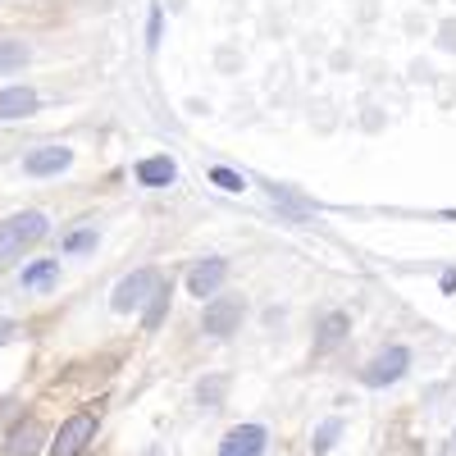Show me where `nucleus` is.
<instances>
[{"label":"nucleus","mask_w":456,"mask_h":456,"mask_svg":"<svg viewBox=\"0 0 456 456\" xmlns=\"http://www.w3.org/2000/svg\"><path fill=\"white\" fill-rule=\"evenodd\" d=\"M46 215L42 210H23V215H10L5 224H0V256H10V251H23L32 242H42L46 238Z\"/></svg>","instance_id":"1"},{"label":"nucleus","mask_w":456,"mask_h":456,"mask_svg":"<svg viewBox=\"0 0 456 456\" xmlns=\"http://www.w3.org/2000/svg\"><path fill=\"white\" fill-rule=\"evenodd\" d=\"M156 288H160V274L156 270H137V274H128L119 288H114V297H110V306L119 311V315H128V311H137L146 297H156Z\"/></svg>","instance_id":"2"},{"label":"nucleus","mask_w":456,"mask_h":456,"mask_svg":"<svg viewBox=\"0 0 456 456\" xmlns=\"http://www.w3.org/2000/svg\"><path fill=\"white\" fill-rule=\"evenodd\" d=\"M92 434H96V415H73V420H64L55 434V456H83Z\"/></svg>","instance_id":"3"},{"label":"nucleus","mask_w":456,"mask_h":456,"mask_svg":"<svg viewBox=\"0 0 456 456\" xmlns=\"http://www.w3.org/2000/svg\"><path fill=\"white\" fill-rule=\"evenodd\" d=\"M242 315H247L242 297H219V301H210V306H206V333L228 338V333L242 324Z\"/></svg>","instance_id":"4"},{"label":"nucleus","mask_w":456,"mask_h":456,"mask_svg":"<svg viewBox=\"0 0 456 456\" xmlns=\"http://www.w3.org/2000/svg\"><path fill=\"white\" fill-rule=\"evenodd\" d=\"M406 365H411V352L406 347H388L384 356H379L370 370H365V384L370 388H384V384H397V379L406 374Z\"/></svg>","instance_id":"5"},{"label":"nucleus","mask_w":456,"mask_h":456,"mask_svg":"<svg viewBox=\"0 0 456 456\" xmlns=\"http://www.w3.org/2000/svg\"><path fill=\"white\" fill-rule=\"evenodd\" d=\"M42 447H46V429L37 425V420L14 425V429H10V438H5V456H37Z\"/></svg>","instance_id":"6"},{"label":"nucleus","mask_w":456,"mask_h":456,"mask_svg":"<svg viewBox=\"0 0 456 456\" xmlns=\"http://www.w3.org/2000/svg\"><path fill=\"white\" fill-rule=\"evenodd\" d=\"M265 452V429L260 425H238L219 443V456H260Z\"/></svg>","instance_id":"7"},{"label":"nucleus","mask_w":456,"mask_h":456,"mask_svg":"<svg viewBox=\"0 0 456 456\" xmlns=\"http://www.w3.org/2000/svg\"><path fill=\"white\" fill-rule=\"evenodd\" d=\"M69 146H37L32 156L23 160V169L32 174V178H42V174H60V169H69Z\"/></svg>","instance_id":"8"},{"label":"nucleus","mask_w":456,"mask_h":456,"mask_svg":"<svg viewBox=\"0 0 456 456\" xmlns=\"http://www.w3.org/2000/svg\"><path fill=\"white\" fill-rule=\"evenodd\" d=\"M228 279V265L219 260V256H210V260H201L197 270H192V279H187V288H192V297H210V292H219V283Z\"/></svg>","instance_id":"9"},{"label":"nucleus","mask_w":456,"mask_h":456,"mask_svg":"<svg viewBox=\"0 0 456 456\" xmlns=\"http://www.w3.org/2000/svg\"><path fill=\"white\" fill-rule=\"evenodd\" d=\"M37 110V92L32 87H5L0 92V119H28Z\"/></svg>","instance_id":"10"},{"label":"nucleus","mask_w":456,"mask_h":456,"mask_svg":"<svg viewBox=\"0 0 456 456\" xmlns=\"http://www.w3.org/2000/svg\"><path fill=\"white\" fill-rule=\"evenodd\" d=\"M174 178H178V165L169 156H151L137 165V183H146V187H169Z\"/></svg>","instance_id":"11"},{"label":"nucleus","mask_w":456,"mask_h":456,"mask_svg":"<svg viewBox=\"0 0 456 456\" xmlns=\"http://www.w3.org/2000/svg\"><path fill=\"white\" fill-rule=\"evenodd\" d=\"M338 338H347V315H329L324 329H320V338H315V347L324 352V347H333Z\"/></svg>","instance_id":"12"},{"label":"nucleus","mask_w":456,"mask_h":456,"mask_svg":"<svg viewBox=\"0 0 456 456\" xmlns=\"http://www.w3.org/2000/svg\"><path fill=\"white\" fill-rule=\"evenodd\" d=\"M23 60H28V46L23 42H0V73H14Z\"/></svg>","instance_id":"13"},{"label":"nucleus","mask_w":456,"mask_h":456,"mask_svg":"<svg viewBox=\"0 0 456 456\" xmlns=\"http://www.w3.org/2000/svg\"><path fill=\"white\" fill-rule=\"evenodd\" d=\"M165 311H169V283H160V288H156V297H151V311H146V329H160Z\"/></svg>","instance_id":"14"},{"label":"nucleus","mask_w":456,"mask_h":456,"mask_svg":"<svg viewBox=\"0 0 456 456\" xmlns=\"http://www.w3.org/2000/svg\"><path fill=\"white\" fill-rule=\"evenodd\" d=\"M55 279V260H42V265H32V270H23V288H42Z\"/></svg>","instance_id":"15"},{"label":"nucleus","mask_w":456,"mask_h":456,"mask_svg":"<svg viewBox=\"0 0 456 456\" xmlns=\"http://www.w3.org/2000/svg\"><path fill=\"white\" fill-rule=\"evenodd\" d=\"M92 247H96V228H78V233H69V242H64V251H69V256L92 251Z\"/></svg>","instance_id":"16"},{"label":"nucleus","mask_w":456,"mask_h":456,"mask_svg":"<svg viewBox=\"0 0 456 456\" xmlns=\"http://www.w3.org/2000/svg\"><path fill=\"white\" fill-rule=\"evenodd\" d=\"M338 434H342V420H324V425L315 429V452H329V447L338 443Z\"/></svg>","instance_id":"17"},{"label":"nucleus","mask_w":456,"mask_h":456,"mask_svg":"<svg viewBox=\"0 0 456 456\" xmlns=\"http://www.w3.org/2000/svg\"><path fill=\"white\" fill-rule=\"evenodd\" d=\"M210 183H215V187H224V192H242V187H247V178H242V174H233V169H215V174H210Z\"/></svg>","instance_id":"18"},{"label":"nucleus","mask_w":456,"mask_h":456,"mask_svg":"<svg viewBox=\"0 0 456 456\" xmlns=\"http://www.w3.org/2000/svg\"><path fill=\"white\" fill-rule=\"evenodd\" d=\"M197 397H201V402H210V406H215V402H219V397H224V379H206V384H201V388H197Z\"/></svg>","instance_id":"19"},{"label":"nucleus","mask_w":456,"mask_h":456,"mask_svg":"<svg viewBox=\"0 0 456 456\" xmlns=\"http://www.w3.org/2000/svg\"><path fill=\"white\" fill-rule=\"evenodd\" d=\"M14 329H19L14 320H0V342H10V338H14Z\"/></svg>","instance_id":"20"}]
</instances>
